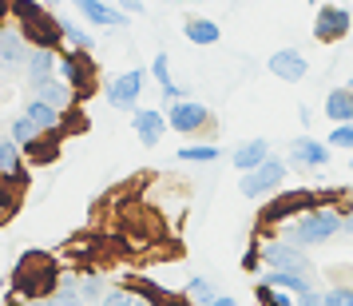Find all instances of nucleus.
Masks as SVG:
<instances>
[{"label": "nucleus", "instance_id": "11", "mask_svg": "<svg viewBox=\"0 0 353 306\" xmlns=\"http://www.w3.org/2000/svg\"><path fill=\"white\" fill-rule=\"evenodd\" d=\"M266 68H270V72H274L282 84H302L305 76H310V60H305L298 48H278V52H270Z\"/></svg>", "mask_w": 353, "mask_h": 306}, {"label": "nucleus", "instance_id": "39", "mask_svg": "<svg viewBox=\"0 0 353 306\" xmlns=\"http://www.w3.org/2000/svg\"><path fill=\"white\" fill-rule=\"evenodd\" d=\"M115 8H123V12H131V17H135V12H143V0H112Z\"/></svg>", "mask_w": 353, "mask_h": 306}, {"label": "nucleus", "instance_id": "25", "mask_svg": "<svg viewBox=\"0 0 353 306\" xmlns=\"http://www.w3.org/2000/svg\"><path fill=\"white\" fill-rule=\"evenodd\" d=\"M24 115H28L40 131H60V112H56V108H48L44 99H28Z\"/></svg>", "mask_w": 353, "mask_h": 306}, {"label": "nucleus", "instance_id": "38", "mask_svg": "<svg viewBox=\"0 0 353 306\" xmlns=\"http://www.w3.org/2000/svg\"><path fill=\"white\" fill-rule=\"evenodd\" d=\"M242 271H262V255H258V247H250V251L242 255Z\"/></svg>", "mask_w": 353, "mask_h": 306}, {"label": "nucleus", "instance_id": "12", "mask_svg": "<svg viewBox=\"0 0 353 306\" xmlns=\"http://www.w3.org/2000/svg\"><path fill=\"white\" fill-rule=\"evenodd\" d=\"M28 56H32V40L20 32V28L0 24V60H4V68H8V72L28 68Z\"/></svg>", "mask_w": 353, "mask_h": 306}, {"label": "nucleus", "instance_id": "13", "mask_svg": "<svg viewBox=\"0 0 353 306\" xmlns=\"http://www.w3.org/2000/svg\"><path fill=\"white\" fill-rule=\"evenodd\" d=\"M131 128H135L143 147H159V140L171 131V124H167V112H159V108H139V112H131Z\"/></svg>", "mask_w": 353, "mask_h": 306}, {"label": "nucleus", "instance_id": "27", "mask_svg": "<svg viewBox=\"0 0 353 306\" xmlns=\"http://www.w3.org/2000/svg\"><path fill=\"white\" fill-rule=\"evenodd\" d=\"M52 306H88L80 294V283L72 278V274H60V287L52 294Z\"/></svg>", "mask_w": 353, "mask_h": 306}, {"label": "nucleus", "instance_id": "34", "mask_svg": "<svg viewBox=\"0 0 353 306\" xmlns=\"http://www.w3.org/2000/svg\"><path fill=\"white\" fill-rule=\"evenodd\" d=\"M12 17H20V24H32L44 12H40V4H32V0H12Z\"/></svg>", "mask_w": 353, "mask_h": 306}, {"label": "nucleus", "instance_id": "24", "mask_svg": "<svg viewBox=\"0 0 353 306\" xmlns=\"http://www.w3.org/2000/svg\"><path fill=\"white\" fill-rule=\"evenodd\" d=\"M8 135H12V140H17L20 147H24V151H32V147L40 144V140L48 135V131H40V128L32 124V119H28V115H17V119H12V128H8Z\"/></svg>", "mask_w": 353, "mask_h": 306}, {"label": "nucleus", "instance_id": "2", "mask_svg": "<svg viewBox=\"0 0 353 306\" xmlns=\"http://www.w3.org/2000/svg\"><path fill=\"white\" fill-rule=\"evenodd\" d=\"M12 287H17V294H24V298H44V290L60 287V267H56V258L44 255V251H28V255L17 262Z\"/></svg>", "mask_w": 353, "mask_h": 306}, {"label": "nucleus", "instance_id": "36", "mask_svg": "<svg viewBox=\"0 0 353 306\" xmlns=\"http://www.w3.org/2000/svg\"><path fill=\"white\" fill-rule=\"evenodd\" d=\"M99 306H139V298H135L131 290H108Z\"/></svg>", "mask_w": 353, "mask_h": 306}, {"label": "nucleus", "instance_id": "15", "mask_svg": "<svg viewBox=\"0 0 353 306\" xmlns=\"http://www.w3.org/2000/svg\"><path fill=\"white\" fill-rule=\"evenodd\" d=\"M72 4H76V12H80L83 20H92L99 28H123V24H128V12L115 8V4H108V0H72Z\"/></svg>", "mask_w": 353, "mask_h": 306}, {"label": "nucleus", "instance_id": "41", "mask_svg": "<svg viewBox=\"0 0 353 306\" xmlns=\"http://www.w3.org/2000/svg\"><path fill=\"white\" fill-rule=\"evenodd\" d=\"M298 119H302L305 128H310V119H314V112H310V108H305V104H302V108H298Z\"/></svg>", "mask_w": 353, "mask_h": 306}, {"label": "nucleus", "instance_id": "10", "mask_svg": "<svg viewBox=\"0 0 353 306\" xmlns=\"http://www.w3.org/2000/svg\"><path fill=\"white\" fill-rule=\"evenodd\" d=\"M330 155H334V147L314 140V135H298L286 151V160L294 163V167H302V171H321V167L330 163Z\"/></svg>", "mask_w": 353, "mask_h": 306}, {"label": "nucleus", "instance_id": "33", "mask_svg": "<svg viewBox=\"0 0 353 306\" xmlns=\"http://www.w3.org/2000/svg\"><path fill=\"white\" fill-rule=\"evenodd\" d=\"M325 306H353V287L350 283H337L325 290Z\"/></svg>", "mask_w": 353, "mask_h": 306}, {"label": "nucleus", "instance_id": "22", "mask_svg": "<svg viewBox=\"0 0 353 306\" xmlns=\"http://www.w3.org/2000/svg\"><path fill=\"white\" fill-rule=\"evenodd\" d=\"M325 115L334 119V124H353V92L341 84V88H330V96H325Z\"/></svg>", "mask_w": 353, "mask_h": 306}, {"label": "nucleus", "instance_id": "44", "mask_svg": "<svg viewBox=\"0 0 353 306\" xmlns=\"http://www.w3.org/2000/svg\"><path fill=\"white\" fill-rule=\"evenodd\" d=\"M4 12H12V0H0V20H4Z\"/></svg>", "mask_w": 353, "mask_h": 306}, {"label": "nucleus", "instance_id": "29", "mask_svg": "<svg viewBox=\"0 0 353 306\" xmlns=\"http://www.w3.org/2000/svg\"><path fill=\"white\" fill-rule=\"evenodd\" d=\"M80 294H83V303H88V306H92V303H103V294H108V283H103V274H83Z\"/></svg>", "mask_w": 353, "mask_h": 306}, {"label": "nucleus", "instance_id": "9", "mask_svg": "<svg viewBox=\"0 0 353 306\" xmlns=\"http://www.w3.org/2000/svg\"><path fill=\"white\" fill-rule=\"evenodd\" d=\"M350 28H353V17H350V8H341V4H321L318 17H314V40H321V44L345 40Z\"/></svg>", "mask_w": 353, "mask_h": 306}, {"label": "nucleus", "instance_id": "5", "mask_svg": "<svg viewBox=\"0 0 353 306\" xmlns=\"http://www.w3.org/2000/svg\"><path fill=\"white\" fill-rule=\"evenodd\" d=\"M286 175H290V160L270 155L262 167H254V171H246V175L239 179V191L246 195V199H266V195H274L286 183Z\"/></svg>", "mask_w": 353, "mask_h": 306}, {"label": "nucleus", "instance_id": "17", "mask_svg": "<svg viewBox=\"0 0 353 306\" xmlns=\"http://www.w3.org/2000/svg\"><path fill=\"white\" fill-rule=\"evenodd\" d=\"M183 36H187L191 44H199V48H210V44L223 40V28H219L210 17H187L183 20Z\"/></svg>", "mask_w": 353, "mask_h": 306}, {"label": "nucleus", "instance_id": "4", "mask_svg": "<svg viewBox=\"0 0 353 306\" xmlns=\"http://www.w3.org/2000/svg\"><path fill=\"white\" fill-rule=\"evenodd\" d=\"M258 255H262V271H298V274H314V262L302 247L278 239V235H266L258 242Z\"/></svg>", "mask_w": 353, "mask_h": 306}, {"label": "nucleus", "instance_id": "47", "mask_svg": "<svg viewBox=\"0 0 353 306\" xmlns=\"http://www.w3.org/2000/svg\"><path fill=\"white\" fill-rule=\"evenodd\" d=\"M350 171H353V155H350Z\"/></svg>", "mask_w": 353, "mask_h": 306}, {"label": "nucleus", "instance_id": "31", "mask_svg": "<svg viewBox=\"0 0 353 306\" xmlns=\"http://www.w3.org/2000/svg\"><path fill=\"white\" fill-rule=\"evenodd\" d=\"M258 303L262 306H298V298L286 294V290H274V287H266V283H258Z\"/></svg>", "mask_w": 353, "mask_h": 306}, {"label": "nucleus", "instance_id": "35", "mask_svg": "<svg viewBox=\"0 0 353 306\" xmlns=\"http://www.w3.org/2000/svg\"><path fill=\"white\" fill-rule=\"evenodd\" d=\"M28 160H36V163H52L56 160V140H40V144L32 147V151H24Z\"/></svg>", "mask_w": 353, "mask_h": 306}, {"label": "nucleus", "instance_id": "16", "mask_svg": "<svg viewBox=\"0 0 353 306\" xmlns=\"http://www.w3.org/2000/svg\"><path fill=\"white\" fill-rule=\"evenodd\" d=\"M266 160H270V144H266L262 135H258V140H246V144H239L234 151H230V163L239 167L242 175L254 171V167H262Z\"/></svg>", "mask_w": 353, "mask_h": 306}, {"label": "nucleus", "instance_id": "20", "mask_svg": "<svg viewBox=\"0 0 353 306\" xmlns=\"http://www.w3.org/2000/svg\"><path fill=\"white\" fill-rule=\"evenodd\" d=\"M56 72H60V52L32 48V56H28V68H24L28 84H32V80H48V76H56Z\"/></svg>", "mask_w": 353, "mask_h": 306}, {"label": "nucleus", "instance_id": "3", "mask_svg": "<svg viewBox=\"0 0 353 306\" xmlns=\"http://www.w3.org/2000/svg\"><path fill=\"white\" fill-rule=\"evenodd\" d=\"M314 207H325V203H321V191H310V187L274 195L270 203L262 207V215H258V227H282V223H290V219H298V215H305V211H314Z\"/></svg>", "mask_w": 353, "mask_h": 306}, {"label": "nucleus", "instance_id": "30", "mask_svg": "<svg viewBox=\"0 0 353 306\" xmlns=\"http://www.w3.org/2000/svg\"><path fill=\"white\" fill-rule=\"evenodd\" d=\"M60 32H64V40L72 44V48H80V52H88L92 44H96V36H88L83 28H76L72 20H60Z\"/></svg>", "mask_w": 353, "mask_h": 306}, {"label": "nucleus", "instance_id": "28", "mask_svg": "<svg viewBox=\"0 0 353 306\" xmlns=\"http://www.w3.org/2000/svg\"><path fill=\"white\" fill-rule=\"evenodd\" d=\"M187 298H191V303H199V306H210L214 298H219V290L210 287L203 274H194L191 283H187Z\"/></svg>", "mask_w": 353, "mask_h": 306}, {"label": "nucleus", "instance_id": "23", "mask_svg": "<svg viewBox=\"0 0 353 306\" xmlns=\"http://www.w3.org/2000/svg\"><path fill=\"white\" fill-rule=\"evenodd\" d=\"M20 151L24 147L12 140V135H4L0 140V175H17V179H28V171H24V163H20Z\"/></svg>", "mask_w": 353, "mask_h": 306}, {"label": "nucleus", "instance_id": "40", "mask_svg": "<svg viewBox=\"0 0 353 306\" xmlns=\"http://www.w3.org/2000/svg\"><path fill=\"white\" fill-rule=\"evenodd\" d=\"M341 211H345V235L353 239V199H350V207H341Z\"/></svg>", "mask_w": 353, "mask_h": 306}, {"label": "nucleus", "instance_id": "8", "mask_svg": "<svg viewBox=\"0 0 353 306\" xmlns=\"http://www.w3.org/2000/svg\"><path fill=\"white\" fill-rule=\"evenodd\" d=\"M92 72H96L92 56H88V52H80V48H72V52H64V56H60V72H56V76H60V80H64L68 88L83 99L88 92H92Z\"/></svg>", "mask_w": 353, "mask_h": 306}, {"label": "nucleus", "instance_id": "42", "mask_svg": "<svg viewBox=\"0 0 353 306\" xmlns=\"http://www.w3.org/2000/svg\"><path fill=\"white\" fill-rule=\"evenodd\" d=\"M210 306H239V303H234L230 294H219V298H214V303H210Z\"/></svg>", "mask_w": 353, "mask_h": 306}, {"label": "nucleus", "instance_id": "26", "mask_svg": "<svg viewBox=\"0 0 353 306\" xmlns=\"http://www.w3.org/2000/svg\"><path fill=\"white\" fill-rule=\"evenodd\" d=\"M175 155L183 163H219V160H223V147H214V144H191V147H179Z\"/></svg>", "mask_w": 353, "mask_h": 306}, {"label": "nucleus", "instance_id": "7", "mask_svg": "<svg viewBox=\"0 0 353 306\" xmlns=\"http://www.w3.org/2000/svg\"><path fill=\"white\" fill-rule=\"evenodd\" d=\"M143 80L147 72L143 68H131L123 76H115L112 84H103V96L115 112H139V96H143Z\"/></svg>", "mask_w": 353, "mask_h": 306}, {"label": "nucleus", "instance_id": "18", "mask_svg": "<svg viewBox=\"0 0 353 306\" xmlns=\"http://www.w3.org/2000/svg\"><path fill=\"white\" fill-rule=\"evenodd\" d=\"M262 283L274 290H286V294H305V290L314 287V274H298V271H262Z\"/></svg>", "mask_w": 353, "mask_h": 306}, {"label": "nucleus", "instance_id": "14", "mask_svg": "<svg viewBox=\"0 0 353 306\" xmlns=\"http://www.w3.org/2000/svg\"><path fill=\"white\" fill-rule=\"evenodd\" d=\"M28 92H32V99H44V104H48V108H56L60 115L72 112V104L80 99L64 80H60V76H48V80H32V84H28Z\"/></svg>", "mask_w": 353, "mask_h": 306}, {"label": "nucleus", "instance_id": "48", "mask_svg": "<svg viewBox=\"0 0 353 306\" xmlns=\"http://www.w3.org/2000/svg\"><path fill=\"white\" fill-rule=\"evenodd\" d=\"M0 140H4V131H0Z\"/></svg>", "mask_w": 353, "mask_h": 306}, {"label": "nucleus", "instance_id": "46", "mask_svg": "<svg viewBox=\"0 0 353 306\" xmlns=\"http://www.w3.org/2000/svg\"><path fill=\"white\" fill-rule=\"evenodd\" d=\"M345 88H350V92H353V76H350V84H345Z\"/></svg>", "mask_w": 353, "mask_h": 306}, {"label": "nucleus", "instance_id": "19", "mask_svg": "<svg viewBox=\"0 0 353 306\" xmlns=\"http://www.w3.org/2000/svg\"><path fill=\"white\" fill-rule=\"evenodd\" d=\"M151 76H155V84H159V92L167 96V104H175V99H187V88L171 80V56H167V52H159V56L151 60Z\"/></svg>", "mask_w": 353, "mask_h": 306}, {"label": "nucleus", "instance_id": "45", "mask_svg": "<svg viewBox=\"0 0 353 306\" xmlns=\"http://www.w3.org/2000/svg\"><path fill=\"white\" fill-rule=\"evenodd\" d=\"M4 72H8V68H4V60H0V76H4Z\"/></svg>", "mask_w": 353, "mask_h": 306}, {"label": "nucleus", "instance_id": "1", "mask_svg": "<svg viewBox=\"0 0 353 306\" xmlns=\"http://www.w3.org/2000/svg\"><path fill=\"white\" fill-rule=\"evenodd\" d=\"M274 235L294 242V247H302V251L325 247L330 239L345 235V211L341 207H314V211H305V215H298V219L282 223V231H274Z\"/></svg>", "mask_w": 353, "mask_h": 306}, {"label": "nucleus", "instance_id": "21", "mask_svg": "<svg viewBox=\"0 0 353 306\" xmlns=\"http://www.w3.org/2000/svg\"><path fill=\"white\" fill-rule=\"evenodd\" d=\"M24 36L32 40V48H52L56 52V40H60V20H52V17H40L32 20V24H24Z\"/></svg>", "mask_w": 353, "mask_h": 306}, {"label": "nucleus", "instance_id": "6", "mask_svg": "<svg viewBox=\"0 0 353 306\" xmlns=\"http://www.w3.org/2000/svg\"><path fill=\"white\" fill-rule=\"evenodd\" d=\"M167 124L171 131L179 135H199V131H207L214 119H210V108L207 104H199V99H175V104H167Z\"/></svg>", "mask_w": 353, "mask_h": 306}, {"label": "nucleus", "instance_id": "32", "mask_svg": "<svg viewBox=\"0 0 353 306\" xmlns=\"http://www.w3.org/2000/svg\"><path fill=\"white\" fill-rule=\"evenodd\" d=\"M330 147H341V151H353V124H334V131H330V140H325Z\"/></svg>", "mask_w": 353, "mask_h": 306}, {"label": "nucleus", "instance_id": "43", "mask_svg": "<svg viewBox=\"0 0 353 306\" xmlns=\"http://www.w3.org/2000/svg\"><path fill=\"white\" fill-rule=\"evenodd\" d=\"M24 306H52V298H24Z\"/></svg>", "mask_w": 353, "mask_h": 306}, {"label": "nucleus", "instance_id": "37", "mask_svg": "<svg viewBox=\"0 0 353 306\" xmlns=\"http://www.w3.org/2000/svg\"><path fill=\"white\" fill-rule=\"evenodd\" d=\"M298 306H325V290L310 287L305 294H298Z\"/></svg>", "mask_w": 353, "mask_h": 306}]
</instances>
